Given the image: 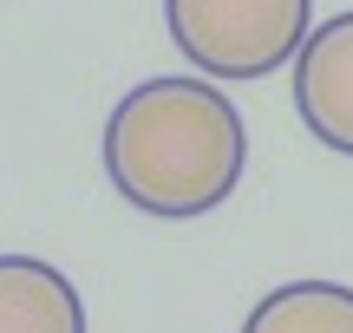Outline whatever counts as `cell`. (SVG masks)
Returning <instances> with one entry per match:
<instances>
[{"label": "cell", "mask_w": 353, "mask_h": 333, "mask_svg": "<svg viewBox=\"0 0 353 333\" xmlns=\"http://www.w3.org/2000/svg\"><path fill=\"white\" fill-rule=\"evenodd\" d=\"M249 164V125L210 78H144L105 118V177L131 209L190 222L229 203Z\"/></svg>", "instance_id": "1"}, {"label": "cell", "mask_w": 353, "mask_h": 333, "mask_svg": "<svg viewBox=\"0 0 353 333\" xmlns=\"http://www.w3.org/2000/svg\"><path fill=\"white\" fill-rule=\"evenodd\" d=\"M164 26L203 78L249 85L301 59L314 33V0H164Z\"/></svg>", "instance_id": "2"}, {"label": "cell", "mask_w": 353, "mask_h": 333, "mask_svg": "<svg viewBox=\"0 0 353 333\" xmlns=\"http://www.w3.org/2000/svg\"><path fill=\"white\" fill-rule=\"evenodd\" d=\"M294 111L314 144L353 157V13H334L307 33L294 59Z\"/></svg>", "instance_id": "3"}, {"label": "cell", "mask_w": 353, "mask_h": 333, "mask_svg": "<svg viewBox=\"0 0 353 333\" xmlns=\"http://www.w3.org/2000/svg\"><path fill=\"white\" fill-rule=\"evenodd\" d=\"M0 333H85L72 275L39 255H0Z\"/></svg>", "instance_id": "4"}, {"label": "cell", "mask_w": 353, "mask_h": 333, "mask_svg": "<svg viewBox=\"0 0 353 333\" xmlns=\"http://www.w3.org/2000/svg\"><path fill=\"white\" fill-rule=\"evenodd\" d=\"M242 333H353V288L341 281H281L249 308Z\"/></svg>", "instance_id": "5"}]
</instances>
